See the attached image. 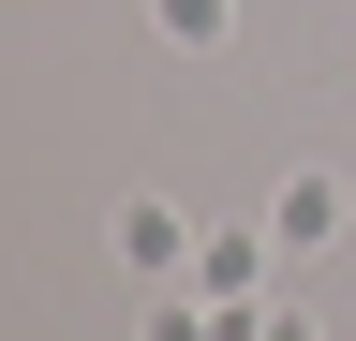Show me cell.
I'll use <instances>...</instances> for the list:
<instances>
[{
  "mask_svg": "<svg viewBox=\"0 0 356 341\" xmlns=\"http://www.w3.org/2000/svg\"><path fill=\"white\" fill-rule=\"evenodd\" d=\"M267 252H282L267 223H208V238H193V297H222V312H252V282H267Z\"/></svg>",
  "mask_w": 356,
  "mask_h": 341,
  "instance_id": "obj_2",
  "label": "cell"
},
{
  "mask_svg": "<svg viewBox=\"0 0 356 341\" xmlns=\"http://www.w3.org/2000/svg\"><path fill=\"white\" fill-rule=\"evenodd\" d=\"M222 326H238V341H312L297 312H222Z\"/></svg>",
  "mask_w": 356,
  "mask_h": 341,
  "instance_id": "obj_5",
  "label": "cell"
},
{
  "mask_svg": "<svg viewBox=\"0 0 356 341\" xmlns=\"http://www.w3.org/2000/svg\"><path fill=\"white\" fill-rule=\"evenodd\" d=\"M104 238H119V267H134V282H193V223H178L163 193H119V223H104Z\"/></svg>",
  "mask_w": 356,
  "mask_h": 341,
  "instance_id": "obj_1",
  "label": "cell"
},
{
  "mask_svg": "<svg viewBox=\"0 0 356 341\" xmlns=\"http://www.w3.org/2000/svg\"><path fill=\"white\" fill-rule=\"evenodd\" d=\"M149 30H163L178 60H208V45H222V30H238V15H222V0H149Z\"/></svg>",
  "mask_w": 356,
  "mask_h": 341,
  "instance_id": "obj_4",
  "label": "cell"
},
{
  "mask_svg": "<svg viewBox=\"0 0 356 341\" xmlns=\"http://www.w3.org/2000/svg\"><path fill=\"white\" fill-rule=\"evenodd\" d=\"M267 238H282V252H341V178H327V163H297V178L267 193Z\"/></svg>",
  "mask_w": 356,
  "mask_h": 341,
  "instance_id": "obj_3",
  "label": "cell"
}]
</instances>
